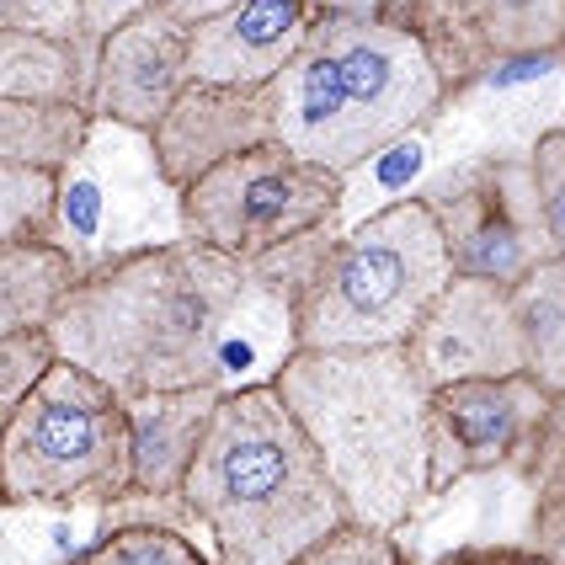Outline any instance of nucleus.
Masks as SVG:
<instances>
[{"instance_id": "423d86ee", "label": "nucleus", "mask_w": 565, "mask_h": 565, "mask_svg": "<svg viewBox=\"0 0 565 565\" xmlns=\"http://www.w3.org/2000/svg\"><path fill=\"white\" fill-rule=\"evenodd\" d=\"M124 502H134V438L124 395L60 358L0 438V507Z\"/></svg>"}, {"instance_id": "2eb2a0df", "label": "nucleus", "mask_w": 565, "mask_h": 565, "mask_svg": "<svg viewBox=\"0 0 565 565\" xmlns=\"http://www.w3.org/2000/svg\"><path fill=\"white\" fill-rule=\"evenodd\" d=\"M224 390H166V395H128V438H134V502L182 507V486L198 448L214 427Z\"/></svg>"}, {"instance_id": "f03ea898", "label": "nucleus", "mask_w": 565, "mask_h": 565, "mask_svg": "<svg viewBox=\"0 0 565 565\" xmlns=\"http://www.w3.org/2000/svg\"><path fill=\"white\" fill-rule=\"evenodd\" d=\"M438 0H331L273 92L278 145L352 177L470 92Z\"/></svg>"}, {"instance_id": "9b49d317", "label": "nucleus", "mask_w": 565, "mask_h": 565, "mask_svg": "<svg viewBox=\"0 0 565 565\" xmlns=\"http://www.w3.org/2000/svg\"><path fill=\"white\" fill-rule=\"evenodd\" d=\"M406 358L427 390L465 384V379L523 374V337H518V315H512V288L454 278L433 299L416 337L406 342Z\"/></svg>"}, {"instance_id": "cd10ccee", "label": "nucleus", "mask_w": 565, "mask_h": 565, "mask_svg": "<svg viewBox=\"0 0 565 565\" xmlns=\"http://www.w3.org/2000/svg\"><path fill=\"white\" fill-rule=\"evenodd\" d=\"M145 11H160V0H86V38L102 43L118 28H128L134 17H145Z\"/></svg>"}, {"instance_id": "5701e85b", "label": "nucleus", "mask_w": 565, "mask_h": 565, "mask_svg": "<svg viewBox=\"0 0 565 565\" xmlns=\"http://www.w3.org/2000/svg\"><path fill=\"white\" fill-rule=\"evenodd\" d=\"M54 198H60V171H43V166H6V160H0V246L49 241Z\"/></svg>"}, {"instance_id": "20e7f679", "label": "nucleus", "mask_w": 565, "mask_h": 565, "mask_svg": "<svg viewBox=\"0 0 565 565\" xmlns=\"http://www.w3.org/2000/svg\"><path fill=\"white\" fill-rule=\"evenodd\" d=\"M273 384L347 497L352 523L401 534L427 502V384L406 347L294 352Z\"/></svg>"}, {"instance_id": "4be33fe9", "label": "nucleus", "mask_w": 565, "mask_h": 565, "mask_svg": "<svg viewBox=\"0 0 565 565\" xmlns=\"http://www.w3.org/2000/svg\"><path fill=\"white\" fill-rule=\"evenodd\" d=\"M64 565H214L182 529L171 523H124L113 534L86 544Z\"/></svg>"}, {"instance_id": "0eeeda50", "label": "nucleus", "mask_w": 565, "mask_h": 565, "mask_svg": "<svg viewBox=\"0 0 565 565\" xmlns=\"http://www.w3.org/2000/svg\"><path fill=\"white\" fill-rule=\"evenodd\" d=\"M347 177L294 156L288 145H256L220 160L192 188H182V241L214 246L235 262L299 246L342 220Z\"/></svg>"}, {"instance_id": "1a4fd4ad", "label": "nucleus", "mask_w": 565, "mask_h": 565, "mask_svg": "<svg viewBox=\"0 0 565 565\" xmlns=\"http://www.w3.org/2000/svg\"><path fill=\"white\" fill-rule=\"evenodd\" d=\"M443 230L454 278L518 288L539 262H550V235L539 214V182L529 156H475L433 177L416 192Z\"/></svg>"}, {"instance_id": "4468645a", "label": "nucleus", "mask_w": 565, "mask_h": 565, "mask_svg": "<svg viewBox=\"0 0 565 565\" xmlns=\"http://www.w3.org/2000/svg\"><path fill=\"white\" fill-rule=\"evenodd\" d=\"M273 92H220V86H192L171 118L150 134L160 160V177L182 192L203 171H214L220 160L273 145Z\"/></svg>"}, {"instance_id": "473e14b6", "label": "nucleus", "mask_w": 565, "mask_h": 565, "mask_svg": "<svg viewBox=\"0 0 565 565\" xmlns=\"http://www.w3.org/2000/svg\"><path fill=\"white\" fill-rule=\"evenodd\" d=\"M561 128H565V118H561Z\"/></svg>"}, {"instance_id": "f257e3e1", "label": "nucleus", "mask_w": 565, "mask_h": 565, "mask_svg": "<svg viewBox=\"0 0 565 565\" xmlns=\"http://www.w3.org/2000/svg\"><path fill=\"white\" fill-rule=\"evenodd\" d=\"M49 337L64 363L118 395L273 384L294 347V305L278 256H235L166 241L92 267Z\"/></svg>"}, {"instance_id": "6e6552de", "label": "nucleus", "mask_w": 565, "mask_h": 565, "mask_svg": "<svg viewBox=\"0 0 565 565\" xmlns=\"http://www.w3.org/2000/svg\"><path fill=\"white\" fill-rule=\"evenodd\" d=\"M49 241L86 273L128 252L182 241V192L160 177L150 134L92 124L81 156L60 171Z\"/></svg>"}, {"instance_id": "a878e982", "label": "nucleus", "mask_w": 565, "mask_h": 565, "mask_svg": "<svg viewBox=\"0 0 565 565\" xmlns=\"http://www.w3.org/2000/svg\"><path fill=\"white\" fill-rule=\"evenodd\" d=\"M539 182V214H544V235H550V252L565 256V128H544L529 150Z\"/></svg>"}, {"instance_id": "f3484780", "label": "nucleus", "mask_w": 565, "mask_h": 565, "mask_svg": "<svg viewBox=\"0 0 565 565\" xmlns=\"http://www.w3.org/2000/svg\"><path fill=\"white\" fill-rule=\"evenodd\" d=\"M96 81V43H60L38 32L6 28L0 32V102L28 107H86L92 113Z\"/></svg>"}, {"instance_id": "a211bd4d", "label": "nucleus", "mask_w": 565, "mask_h": 565, "mask_svg": "<svg viewBox=\"0 0 565 565\" xmlns=\"http://www.w3.org/2000/svg\"><path fill=\"white\" fill-rule=\"evenodd\" d=\"M86 267L54 241H17L0 246V342L6 337H28L49 331L64 299L81 288Z\"/></svg>"}, {"instance_id": "c756f323", "label": "nucleus", "mask_w": 565, "mask_h": 565, "mask_svg": "<svg viewBox=\"0 0 565 565\" xmlns=\"http://www.w3.org/2000/svg\"><path fill=\"white\" fill-rule=\"evenodd\" d=\"M427 565H507V544H475V550H448Z\"/></svg>"}, {"instance_id": "aec40b11", "label": "nucleus", "mask_w": 565, "mask_h": 565, "mask_svg": "<svg viewBox=\"0 0 565 565\" xmlns=\"http://www.w3.org/2000/svg\"><path fill=\"white\" fill-rule=\"evenodd\" d=\"M86 107H28V102H0V160L6 166H43L64 171L92 139Z\"/></svg>"}, {"instance_id": "39448f33", "label": "nucleus", "mask_w": 565, "mask_h": 565, "mask_svg": "<svg viewBox=\"0 0 565 565\" xmlns=\"http://www.w3.org/2000/svg\"><path fill=\"white\" fill-rule=\"evenodd\" d=\"M299 352L406 347L454 282L443 230L422 198L384 203L352 230H320L278 252Z\"/></svg>"}, {"instance_id": "b1692460", "label": "nucleus", "mask_w": 565, "mask_h": 565, "mask_svg": "<svg viewBox=\"0 0 565 565\" xmlns=\"http://www.w3.org/2000/svg\"><path fill=\"white\" fill-rule=\"evenodd\" d=\"M60 363V347L49 331H28V337H6L0 342V438H6V427H11V416L22 411L32 390H38V379L49 374Z\"/></svg>"}, {"instance_id": "7c9ffc66", "label": "nucleus", "mask_w": 565, "mask_h": 565, "mask_svg": "<svg viewBox=\"0 0 565 565\" xmlns=\"http://www.w3.org/2000/svg\"><path fill=\"white\" fill-rule=\"evenodd\" d=\"M507 565H550L544 555H534L529 544H507Z\"/></svg>"}, {"instance_id": "9d476101", "label": "nucleus", "mask_w": 565, "mask_h": 565, "mask_svg": "<svg viewBox=\"0 0 565 565\" xmlns=\"http://www.w3.org/2000/svg\"><path fill=\"white\" fill-rule=\"evenodd\" d=\"M555 395L529 374L427 390V502L475 475L529 480Z\"/></svg>"}, {"instance_id": "7ed1b4c3", "label": "nucleus", "mask_w": 565, "mask_h": 565, "mask_svg": "<svg viewBox=\"0 0 565 565\" xmlns=\"http://www.w3.org/2000/svg\"><path fill=\"white\" fill-rule=\"evenodd\" d=\"M182 507L203 523L214 565H294L352 523L347 497L282 406L278 384H246L220 401Z\"/></svg>"}, {"instance_id": "6ab92c4d", "label": "nucleus", "mask_w": 565, "mask_h": 565, "mask_svg": "<svg viewBox=\"0 0 565 565\" xmlns=\"http://www.w3.org/2000/svg\"><path fill=\"white\" fill-rule=\"evenodd\" d=\"M512 315L523 337V374L544 384L550 395L565 390V256L539 262L529 278L512 288Z\"/></svg>"}, {"instance_id": "f8f14e48", "label": "nucleus", "mask_w": 565, "mask_h": 565, "mask_svg": "<svg viewBox=\"0 0 565 565\" xmlns=\"http://www.w3.org/2000/svg\"><path fill=\"white\" fill-rule=\"evenodd\" d=\"M192 92L188 28L166 11H145L128 28L96 43V81H92V118L118 124L134 134H156L171 107Z\"/></svg>"}, {"instance_id": "393cba45", "label": "nucleus", "mask_w": 565, "mask_h": 565, "mask_svg": "<svg viewBox=\"0 0 565 565\" xmlns=\"http://www.w3.org/2000/svg\"><path fill=\"white\" fill-rule=\"evenodd\" d=\"M294 565H422L411 555L401 534L390 529H369V523H342L337 534H326L310 555H299Z\"/></svg>"}, {"instance_id": "ddd939ff", "label": "nucleus", "mask_w": 565, "mask_h": 565, "mask_svg": "<svg viewBox=\"0 0 565 565\" xmlns=\"http://www.w3.org/2000/svg\"><path fill=\"white\" fill-rule=\"evenodd\" d=\"M331 0H235L214 22L188 32L192 86L267 92L310 43Z\"/></svg>"}, {"instance_id": "c85d7f7f", "label": "nucleus", "mask_w": 565, "mask_h": 565, "mask_svg": "<svg viewBox=\"0 0 565 565\" xmlns=\"http://www.w3.org/2000/svg\"><path fill=\"white\" fill-rule=\"evenodd\" d=\"M235 0H160V11L171 17V22H182V28H203V22H214L220 11H230Z\"/></svg>"}, {"instance_id": "dca6fc26", "label": "nucleus", "mask_w": 565, "mask_h": 565, "mask_svg": "<svg viewBox=\"0 0 565 565\" xmlns=\"http://www.w3.org/2000/svg\"><path fill=\"white\" fill-rule=\"evenodd\" d=\"M438 11L470 81L502 64L565 60V0H438Z\"/></svg>"}, {"instance_id": "bb28decb", "label": "nucleus", "mask_w": 565, "mask_h": 565, "mask_svg": "<svg viewBox=\"0 0 565 565\" xmlns=\"http://www.w3.org/2000/svg\"><path fill=\"white\" fill-rule=\"evenodd\" d=\"M11 28L38 32V38H60V43H81L86 38V0H17Z\"/></svg>"}, {"instance_id": "2f4dec72", "label": "nucleus", "mask_w": 565, "mask_h": 565, "mask_svg": "<svg viewBox=\"0 0 565 565\" xmlns=\"http://www.w3.org/2000/svg\"><path fill=\"white\" fill-rule=\"evenodd\" d=\"M11 22H17V0H0V32L11 28Z\"/></svg>"}, {"instance_id": "412c9836", "label": "nucleus", "mask_w": 565, "mask_h": 565, "mask_svg": "<svg viewBox=\"0 0 565 565\" xmlns=\"http://www.w3.org/2000/svg\"><path fill=\"white\" fill-rule=\"evenodd\" d=\"M529 550L550 565H565V390L550 406L529 470Z\"/></svg>"}]
</instances>
